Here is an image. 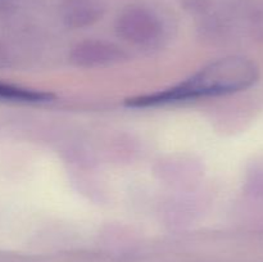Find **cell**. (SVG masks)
<instances>
[{"label":"cell","mask_w":263,"mask_h":262,"mask_svg":"<svg viewBox=\"0 0 263 262\" xmlns=\"http://www.w3.org/2000/svg\"><path fill=\"white\" fill-rule=\"evenodd\" d=\"M259 79V69L253 61L243 57H228L212 62L181 84L153 94L131 98L128 107L146 108L199 98L234 94L253 86Z\"/></svg>","instance_id":"cell-1"},{"label":"cell","mask_w":263,"mask_h":262,"mask_svg":"<svg viewBox=\"0 0 263 262\" xmlns=\"http://www.w3.org/2000/svg\"><path fill=\"white\" fill-rule=\"evenodd\" d=\"M99 15H102V7L97 0H67L64 4V20L69 25H89Z\"/></svg>","instance_id":"cell-3"},{"label":"cell","mask_w":263,"mask_h":262,"mask_svg":"<svg viewBox=\"0 0 263 262\" xmlns=\"http://www.w3.org/2000/svg\"><path fill=\"white\" fill-rule=\"evenodd\" d=\"M79 50L85 51V53H90V57L80 59L79 63H82L84 61H89L90 64H102V63H109V62L115 61L120 57V53L117 49L113 48L112 45L104 46L103 44H89L86 48H79Z\"/></svg>","instance_id":"cell-5"},{"label":"cell","mask_w":263,"mask_h":262,"mask_svg":"<svg viewBox=\"0 0 263 262\" xmlns=\"http://www.w3.org/2000/svg\"><path fill=\"white\" fill-rule=\"evenodd\" d=\"M51 98H53V95L49 94V92L0 84V99L3 100L20 103H43L49 102Z\"/></svg>","instance_id":"cell-4"},{"label":"cell","mask_w":263,"mask_h":262,"mask_svg":"<svg viewBox=\"0 0 263 262\" xmlns=\"http://www.w3.org/2000/svg\"><path fill=\"white\" fill-rule=\"evenodd\" d=\"M120 31L128 40L145 41L156 35L158 22L151 13L141 9H131L120 17Z\"/></svg>","instance_id":"cell-2"}]
</instances>
